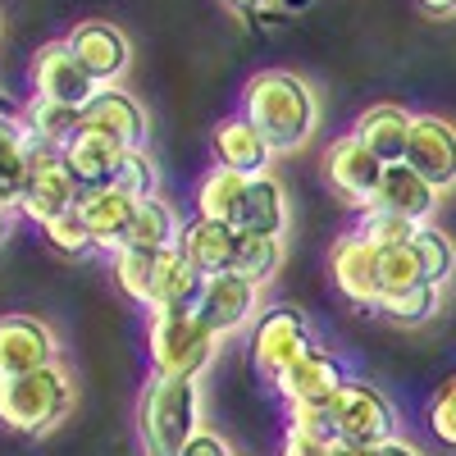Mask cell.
Listing matches in <instances>:
<instances>
[{"label":"cell","mask_w":456,"mask_h":456,"mask_svg":"<svg viewBox=\"0 0 456 456\" xmlns=\"http://www.w3.org/2000/svg\"><path fill=\"white\" fill-rule=\"evenodd\" d=\"M242 114L265 133L279 156H292L311 142L315 119H320V101L311 92V83L301 73L288 69H260L256 78H247L242 87Z\"/></svg>","instance_id":"cell-1"},{"label":"cell","mask_w":456,"mask_h":456,"mask_svg":"<svg viewBox=\"0 0 456 456\" xmlns=\"http://www.w3.org/2000/svg\"><path fill=\"white\" fill-rule=\"evenodd\" d=\"M219 333L201 320L197 306L151 311L146 320V361L156 379H201L219 356Z\"/></svg>","instance_id":"cell-2"},{"label":"cell","mask_w":456,"mask_h":456,"mask_svg":"<svg viewBox=\"0 0 456 456\" xmlns=\"http://www.w3.org/2000/svg\"><path fill=\"white\" fill-rule=\"evenodd\" d=\"M73 397H78V388L60 361L28 370L19 379H0V425L23 438H42L73 411Z\"/></svg>","instance_id":"cell-3"},{"label":"cell","mask_w":456,"mask_h":456,"mask_svg":"<svg viewBox=\"0 0 456 456\" xmlns=\"http://www.w3.org/2000/svg\"><path fill=\"white\" fill-rule=\"evenodd\" d=\"M201 425V379H156L142 388L137 434L146 456H178Z\"/></svg>","instance_id":"cell-4"},{"label":"cell","mask_w":456,"mask_h":456,"mask_svg":"<svg viewBox=\"0 0 456 456\" xmlns=\"http://www.w3.org/2000/svg\"><path fill=\"white\" fill-rule=\"evenodd\" d=\"M311 347H315V329H311L306 311H297V306L265 311L251 329V365L265 384H279Z\"/></svg>","instance_id":"cell-5"},{"label":"cell","mask_w":456,"mask_h":456,"mask_svg":"<svg viewBox=\"0 0 456 456\" xmlns=\"http://www.w3.org/2000/svg\"><path fill=\"white\" fill-rule=\"evenodd\" d=\"M333 425H338V443H356V447H379L402 434V420H397V406L393 397L370 384V379H347L333 402Z\"/></svg>","instance_id":"cell-6"},{"label":"cell","mask_w":456,"mask_h":456,"mask_svg":"<svg viewBox=\"0 0 456 456\" xmlns=\"http://www.w3.org/2000/svg\"><path fill=\"white\" fill-rule=\"evenodd\" d=\"M83 187L73 178V169L64 165V151L55 146H28V183H23V197H19V215L32 219L37 228H46L55 215L64 210H78Z\"/></svg>","instance_id":"cell-7"},{"label":"cell","mask_w":456,"mask_h":456,"mask_svg":"<svg viewBox=\"0 0 456 456\" xmlns=\"http://www.w3.org/2000/svg\"><path fill=\"white\" fill-rule=\"evenodd\" d=\"M320 169H324V183L333 187V197H342V201L356 206V210L374 206L379 178H384V160H379L356 133L333 137L329 151H324V160H320Z\"/></svg>","instance_id":"cell-8"},{"label":"cell","mask_w":456,"mask_h":456,"mask_svg":"<svg viewBox=\"0 0 456 456\" xmlns=\"http://www.w3.org/2000/svg\"><path fill=\"white\" fill-rule=\"evenodd\" d=\"M329 274L333 288L352 301L356 311H379L384 306V283H379V247L361 238L356 228L347 238H338L329 251Z\"/></svg>","instance_id":"cell-9"},{"label":"cell","mask_w":456,"mask_h":456,"mask_svg":"<svg viewBox=\"0 0 456 456\" xmlns=\"http://www.w3.org/2000/svg\"><path fill=\"white\" fill-rule=\"evenodd\" d=\"M260 297H265V283L238 274V270H224V274H210L206 288H201V301H197V311L201 320L219 333V338H233L242 333L256 311H260Z\"/></svg>","instance_id":"cell-10"},{"label":"cell","mask_w":456,"mask_h":456,"mask_svg":"<svg viewBox=\"0 0 456 456\" xmlns=\"http://www.w3.org/2000/svg\"><path fill=\"white\" fill-rule=\"evenodd\" d=\"M28 83H32V96H51V101L73 105V110H83L101 92V83L78 64V55L69 51V42H46L37 51L32 69H28Z\"/></svg>","instance_id":"cell-11"},{"label":"cell","mask_w":456,"mask_h":456,"mask_svg":"<svg viewBox=\"0 0 456 456\" xmlns=\"http://www.w3.org/2000/svg\"><path fill=\"white\" fill-rule=\"evenodd\" d=\"M406 165L420 178H429L438 192H452L456 187V124L443 119V114H415Z\"/></svg>","instance_id":"cell-12"},{"label":"cell","mask_w":456,"mask_h":456,"mask_svg":"<svg viewBox=\"0 0 456 456\" xmlns=\"http://www.w3.org/2000/svg\"><path fill=\"white\" fill-rule=\"evenodd\" d=\"M64 42H69V51L78 55V64L92 73L101 87H119V83H124L128 60H133V46H128V37L114 28V23L87 19V23L73 28Z\"/></svg>","instance_id":"cell-13"},{"label":"cell","mask_w":456,"mask_h":456,"mask_svg":"<svg viewBox=\"0 0 456 456\" xmlns=\"http://www.w3.org/2000/svg\"><path fill=\"white\" fill-rule=\"evenodd\" d=\"M51 361H60L51 324H42L37 315H0V379H19Z\"/></svg>","instance_id":"cell-14"},{"label":"cell","mask_w":456,"mask_h":456,"mask_svg":"<svg viewBox=\"0 0 456 456\" xmlns=\"http://www.w3.org/2000/svg\"><path fill=\"white\" fill-rule=\"evenodd\" d=\"M210 146H215V165L238 169L242 178L270 174V165L279 156V151L265 142V133L247 119V114H228V119H219L215 133H210Z\"/></svg>","instance_id":"cell-15"},{"label":"cell","mask_w":456,"mask_h":456,"mask_svg":"<svg viewBox=\"0 0 456 456\" xmlns=\"http://www.w3.org/2000/svg\"><path fill=\"white\" fill-rule=\"evenodd\" d=\"M83 128L105 133V137H119L124 146H146L151 137V114L146 105L124 92V87H101L87 105H83Z\"/></svg>","instance_id":"cell-16"},{"label":"cell","mask_w":456,"mask_h":456,"mask_svg":"<svg viewBox=\"0 0 456 456\" xmlns=\"http://www.w3.org/2000/svg\"><path fill=\"white\" fill-rule=\"evenodd\" d=\"M347 361L324 352V347H311L306 356H301L283 379H279V397L292 406V402H333L342 388H347Z\"/></svg>","instance_id":"cell-17"},{"label":"cell","mask_w":456,"mask_h":456,"mask_svg":"<svg viewBox=\"0 0 456 456\" xmlns=\"http://www.w3.org/2000/svg\"><path fill=\"white\" fill-rule=\"evenodd\" d=\"M78 215L83 224L92 228V238H96V251H119L128 242V224L137 215V197H128L124 187H87V192L78 197Z\"/></svg>","instance_id":"cell-18"},{"label":"cell","mask_w":456,"mask_h":456,"mask_svg":"<svg viewBox=\"0 0 456 456\" xmlns=\"http://www.w3.org/2000/svg\"><path fill=\"white\" fill-rule=\"evenodd\" d=\"M178 251L197 274H206V279L224 274V270H233V256H238V228L206 219V215H192L178 233Z\"/></svg>","instance_id":"cell-19"},{"label":"cell","mask_w":456,"mask_h":456,"mask_svg":"<svg viewBox=\"0 0 456 456\" xmlns=\"http://www.w3.org/2000/svg\"><path fill=\"white\" fill-rule=\"evenodd\" d=\"M128 151L119 137H105V133H92V128H78V137H73L64 146V165L73 169V178H78V187L87 192V187H110L114 178H119Z\"/></svg>","instance_id":"cell-20"},{"label":"cell","mask_w":456,"mask_h":456,"mask_svg":"<svg viewBox=\"0 0 456 456\" xmlns=\"http://www.w3.org/2000/svg\"><path fill=\"white\" fill-rule=\"evenodd\" d=\"M438 201H443V192H438L429 178L415 174L406 160H402V165H384L374 206H384V210H393V215H406V219H415V224H434Z\"/></svg>","instance_id":"cell-21"},{"label":"cell","mask_w":456,"mask_h":456,"mask_svg":"<svg viewBox=\"0 0 456 456\" xmlns=\"http://www.w3.org/2000/svg\"><path fill=\"white\" fill-rule=\"evenodd\" d=\"M411 124H415L411 110H402V105H393V101H379V105H370V110L356 114L352 133H356L384 165H402V160H406V146H411Z\"/></svg>","instance_id":"cell-22"},{"label":"cell","mask_w":456,"mask_h":456,"mask_svg":"<svg viewBox=\"0 0 456 456\" xmlns=\"http://www.w3.org/2000/svg\"><path fill=\"white\" fill-rule=\"evenodd\" d=\"M206 288V274H197L192 265L183 260V251H160L156 256V283H151V311H183L197 306Z\"/></svg>","instance_id":"cell-23"},{"label":"cell","mask_w":456,"mask_h":456,"mask_svg":"<svg viewBox=\"0 0 456 456\" xmlns=\"http://www.w3.org/2000/svg\"><path fill=\"white\" fill-rule=\"evenodd\" d=\"M242 233H288V192L274 174L247 178V197H242V215H238Z\"/></svg>","instance_id":"cell-24"},{"label":"cell","mask_w":456,"mask_h":456,"mask_svg":"<svg viewBox=\"0 0 456 456\" xmlns=\"http://www.w3.org/2000/svg\"><path fill=\"white\" fill-rule=\"evenodd\" d=\"M19 114H23L28 142L55 146V151H64L73 137H78V128H83V110L60 105V101H51V96H28V101L19 105Z\"/></svg>","instance_id":"cell-25"},{"label":"cell","mask_w":456,"mask_h":456,"mask_svg":"<svg viewBox=\"0 0 456 456\" xmlns=\"http://www.w3.org/2000/svg\"><path fill=\"white\" fill-rule=\"evenodd\" d=\"M178 233H183V224H178L174 206L165 197H146V201H137V215L128 224V242L124 247L160 256V251H174L178 247Z\"/></svg>","instance_id":"cell-26"},{"label":"cell","mask_w":456,"mask_h":456,"mask_svg":"<svg viewBox=\"0 0 456 456\" xmlns=\"http://www.w3.org/2000/svg\"><path fill=\"white\" fill-rule=\"evenodd\" d=\"M242 197H247V178L238 169H206L201 183H197V215L206 219H219V224H233L238 228V215H242Z\"/></svg>","instance_id":"cell-27"},{"label":"cell","mask_w":456,"mask_h":456,"mask_svg":"<svg viewBox=\"0 0 456 456\" xmlns=\"http://www.w3.org/2000/svg\"><path fill=\"white\" fill-rule=\"evenodd\" d=\"M438 311H443V288H438V283H415V288H406V292L384 297V306H379V315L393 320V324H402V329H420V324H429Z\"/></svg>","instance_id":"cell-28"},{"label":"cell","mask_w":456,"mask_h":456,"mask_svg":"<svg viewBox=\"0 0 456 456\" xmlns=\"http://www.w3.org/2000/svg\"><path fill=\"white\" fill-rule=\"evenodd\" d=\"M283 265V238L274 233H242L238 228V256H233V270L256 279V283H270Z\"/></svg>","instance_id":"cell-29"},{"label":"cell","mask_w":456,"mask_h":456,"mask_svg":"<svg viewBox=\"0 0 456 456\" xmlns=\"http://www.w3.org/2000/svg\"><path fill=\"white\" fill-rule=\"evenodd\" d=\"M411 251L420 256V270H425V283H438L447 288V279L456 274V242L443 233L438 224H420L411 238Z\"/></svg>","instance_id":"cell-30"},{"label":"cell","mask_w":456,"mask_h":456,"mask_svg":"<svg viewBox=\"0 0 456 456\" xmlns=\"http://www.w3.org/2000/svg\"><path fill=\"white\" fill-rule=\"evenodd\" d=\"M114 283H119V292L133 301V306L151 311V283H156V256L151 251H133V247H119L114 251Z\"/></svg>","instance_id":"cell-31"},{"label":"cell","mask_w":456,"mask_h":456,"mask_svg":"<svg viewBox=\"0 0 456 456\" xmlns=\"http://www.w3.org/2000/svg\"><path fill=\"white\" fill-rule=\"evenodd\" d=\"M379 283H384V297L425 283L420 256L411 251V242H402V247H379Z\"/></svg>","instance_id":"cell-32"},{"label":"cell","mask_w":456,"mask_h":456,"mask_svg":"<svg viewBox=\"0 0 456 456\" xmlns=\"http://www.w3.org/2000/svg\"><path fill=\"white\" fill-rule=\"evenodd\" d=\"M415 219H406V215H393V210H384V206H365L361 210V219H356V233L361 238H370L374 247H402V242H411L415 238Z\"/></svg>","instance_id":"cell-33"},{"label":"cell","mask_w":456,"mask_h":456,"mask_svg":"<svg viewBox=\"0 0 456 456\" xmlns=\"http://www.w3.org/2000/svg\"><path fill=\"white\" fill-rule=\"evenodd\" d=\"M42 233H46V242H51L60 256H73V260L96 251V238H92V228L83 224V215H78V210H64V215H55V219L42 228Z\"/></svg>","instance_id":"cell-34"},{"label":"cell","mask_w":456,"mask_h":456,"mask_svg":"<svg viewBox=\"0 0 456 456\" xmlns=\"http://www.w3.org/2000/svg\"><path fill=\"white\" fill-rule=\"evenodd\" d=\"M114 187H124V192L137 197V201L160 197V165L151 160V151H146V146H133V151H128V160H124L119 178H114Z\"/></svg>","instance_id":"cell-35"},{"label":"cell","mask_w":456,"mask_h":456,"mask_svg":"<svg viewBox=\"0 0 456 456\" xmlns=\"http://www.w3.org/2000/svg\"><path fill=\"white\" fill-rule=\"evenodd\" d=\"M288 429L306 434V438H315L324 447L338 443V425H333V406L329 402H292L288 406Z\"/></svg>","instance_id":"cell-36"},{"label":"cell","mask_w":456,"mask_h":456,"mask_svg":"<svg viewBox=\"0 0 456 456\" xmlns=\"http://www.w3.org/2000/svg\"><path fill=\"white\" fill-rule=\"evenodd\" d=\"M425 425H429L434 443H443V447L456 452V374H447L443 384H438V393L429 397Z\"/></svg>","instance_id":"cell-37"},{"label":"cell","mask_w":456,"mask_h":456,"mask_svg":"<svg viewBox=\"0 0 456 456\" xmlns=\"http://www.w3.org/2000/svg\"><path fill=\"white\" fill-rule=\"evenodd\" d=\"M28 146H32V142H28ZM28 146L0 151V201H10L14 210H19L23 183H28Z\"/></svg>","instance_id":"cell-38"},{"label":"cell","mask_w":456,"mask_h":456,"mask_svg":"<svg viewBox=\"0 0 456 456\" xmlns=\"http://www.w3.org/2000/svg\"><path fill=\"white\" fill-rule=\"evenodd\" d=\"M178 456H233V447H228V438L215 434V429H197L192 438L183 443Z\"/></svg>","instance_id":"cell-39"},{"label":"cell","mask_w":456,"mask_h":456,"mask_svg":"<svg viewBox=\"0 0 456 456\" xmlns=\"http://www.w3.org/2000/svg\"><path fill=\"white\" fill-rule=\"evenodd\" d=\"M279 456H329V447H324V443H315V438H306V434H297V429H288V434H283Z\"/></svg>","instance_id":"cell-40"},{"label":"cell","mask_w":456,"mask_h":456,"mask_svg":"<svg viewBox=\"0 0 456 456\" xmlns=\"http://www.w3.org/2000/svg\"><path fill=\"white\" fill-rule=\"evenodd\" d=\"M370 456H425V452L415 447L411 438H402V434H397V438H388V443H379V447H370Z\"/></svg>","instance_id":"cell-41"},{"label":"cell","mask_w":456,"mask_h":456,"mask_svg":"<svg viewBox=\"0 0 456 456\" xmlns=\"http://www.w3.org/2000/svg\"><path fill=\"white\" fill-rule=\"evenodd\" d=\"M420 5H425L434 19H447V14H456V0H420Z\"/></svg>","instance_id":"cell-42"},{"label":"cell","mask_w":456,"mask_h":456,"mask_svg":"<svg viewBox=\"0 0 456 456\" xmlns=\"http://www.w3.org/2000/svg\"><path fill=\"white\" fill-rule=\"evenodd\" d=\"M329 456H370V447H356V443H333Z\"/></svg>","instance_id":"cell-43"},{"label":"cell","mask_w":456,"mask_h":456,"mask_svg":"<svg viewBox=\"0 0 456 456\" xmlns=\"http://www.w3.org/2000/svg\"><path fill=\"white\" fill-rule=\"evenodd\" d=\"M283 14H297V10H311V0H279Z\"/></svg>","instance_id":"cell-44"},{"label":"cell","mask_w":456,"mask_h":456,"mask_svg":"<svg viewBox=\"0 0 456 456\" xmlns=\"http://www.w3.org/2000/svg\"><path fill=\"white\" fill-rule=\"evenodd\" d=\"M224 5H233V10H242V14H251V10L260 5V0H224Z\"/></svg>","instance_id":"cell-45"}]
</instances>
